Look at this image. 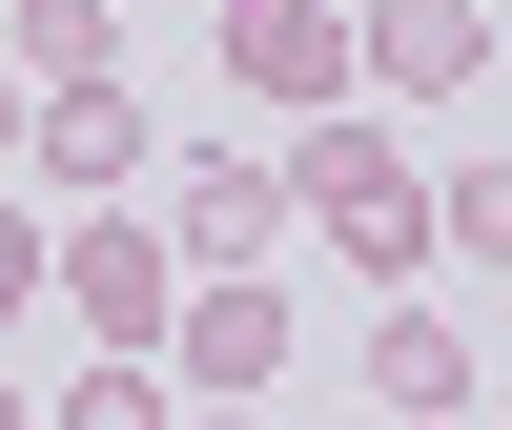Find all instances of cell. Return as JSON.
I'll return each instance as SVG.
<instances>
[{
    "mask_svg": "<svg viewBox=\"0 0 512 430\" xmlns=\"http://www.w3.org/2000/svg\"><path fill=\"white\" fill-rule=\"evenodd\" d=\"M287 226H328V246H349V267H431V164H410L390 144V123H349V103H328L308 123V144H287Z\"/></svg>",
    "mask_w": 512,
    "mask_h": 430,
    "instance_id": "obj_1",
    "label": "cell"
},
{
    "mask_svg": "<svg viewBox=\"0 0 512 430\" xmlns=\"http://www.w3.org/2000/svg\"><path fill=\"white\" fill-rule=\"evenodd\" d=\"M144 369H164V390H205V410H267V390H287V287H267V267H205L185 308H164Z\"/></svg>",
    "mask_w": 512,
    "mask_h": 430,
    "instance_id": "obj_2",
    "label": "cell"
},
{
    "mask_svg": "<svg viewBox=\"0 0 512 430\" xmlns=\"http://www.w3.org/2000/svg\"><path fill=\"white\" fill-rule=\"evenodd\" d=\"M41 308H82L103 349H164V308H185V267H164V226H144V205H82V226L41 246Z\"/></svg>",
    "mask_w": 512,
    "mask_h": 430,
    "instance_id": "obj_3",
    "label": "cell"
},
{
    "mask_svg": "<svg viewBox=\"0 0 512 430\" xmlns=\"http://www.w3.org/2000/svg\"><path fill=\"white\" fill-rule=\"evenodd\" d=\"M226 82L287 103V123H328L349 103V21H328V0H226Z\"/></svg>",
    "mask_w": 512,
    "mask_h": 430,
    "instance_id": "obj_4",
    "label": "cell"
},
{
    "mask_svg": "<svg viewBox=\"0 0 512 430\" xmlns=\"http://www.w3.org/2000/svg\"><path fill=\"white\" fill-rule=\"evenodd\" d=\"M21 164H41V185H82V205H123V185H144V103H123V82H41V103H21Z\"/></svg>",
    "mask_w": 512,
    "mask_h": 430,
    "instance_id": "obj_5",
    "label": "cell"
},
{
    "mask_svg": "<svg viewBox=\"0 0 512 430\" xmlns=\"http://www.w3.org/2000/svg\"><path fill=\"white\" fill-rule=\"evenodd\" d=\"M267 246H287V164H185V205H164V267H267Z\"/></svg>",
    "mask_w": 512,
    "mask_h": 430,
    "instance_id": "obj_6",
    "label": "cell"
},
{
    "mask_svg": "<svg viewBox=\"0 0 512 430\" xmlns=\"http://www.w3.org/2000/svg\"><path fill=\"white\" fill-rule=\"evenodd\" d=\"M472 369H492V349L431 308V287H410V308L369 328V390H390V430H451V410H472Z\"/></svg>",
    "mask_w": 512,
    "mask_h": 430,
    "instance_id": "obj_7",
    "label": "cell"
},
{
    "mask_svg": "<svg viewBox=\"0 0 512 430\" xmlns=\"http://www.w3.org/2000/svg\"><path fill=\"white\" fill-rule=\"evenodd\" d=\"M349 82H492V0H390V21H349Z\"/></svg>",
    "mask_w": 512,
    "mask_h": 430,
    "instance_id": "obj_8",
    "label": "cell"
},
{
    "mask_svg": "<svg viewBox=\"0 0 512 430\" xmlns=\"http://www.w3.org/2000/svg\"><path fill=\"white\" fill-rule=\"evenodd\" d=\"M0 41H21V82H123V21H103V0H0Z\"/></svg>",
    "mask_w": 512,
    "mask_h": 430,
    "instance_id": "obj_9",
    "label": "cell"
},
{
    "mask_svg": "<svg viewBox=\"0 0 512 430\" xmlns=\"http://www.w3.org/2000/svg\"><path fill=\"white\" fill-rule=\"evenodd\" d=\"M41 430H185V390H164V369H144V349H103V369H82V390H62V410H41Z\"/></svg>",
    "mask_w": 512,
    "mask_h": 430,
    "instance_id": "obj_10",
    "label": "cell"
},
{
    "mask_svg": "<svg viewBox=\"0 0 512 430\" xmlns=\"http://www.w3.org/2000/svg\"><path fill=\"white\" fill-rule=\"evenodd\" d=\"M21 308H41V226L0 205V328H21Z\"/></svg>",
    "mask_w": 512,
    "mask_h": 430,
    "instance_id": "obj_11",
    "label": "cell"
},
{
    "mask_svg": "<svg viewBox=\"0 0 512 430\" xmlns=\"http://www.w3.org/2000/svg\"><path fill=\"white\" fill-rule=\"evenodd\" d=\"M21 103H41V82H0V164H21Z\"/></svg>",
    "mask_w": 512,
    "mask_h": 430,
    "instance_id": "obj_12",
    "label": "cell"
},
{
    "mask_svg": "<svg viewBox=\"0 0 512 430\" xmlns=\"http://www.w3.org/2000/svg\"><path fill=\"white\" fill-rule=\"evenodd\" d=\"M185 430H267V410H185Z\"/></svg>",
    "mask_w": 512,
    "mask_h": 430,
    "instance_id": "obj_13",
    "label": "cell"
},
{
    "mask_svg": "<svg viewBox=\"0 0 512 430\" xmlns=\"http://www.w3.org/2000/svg\"><path fill=\"white\" fill-rule=\"evenodd\" d=\"M0 430H41V410H21V390H0Z\"/></svg>",
    "mask_w": 512,
    "mask_h": 430,
    "instance_id": "obj_14",
    "label": "cell"
}]
</instances>
